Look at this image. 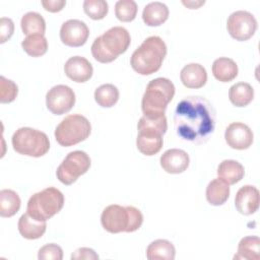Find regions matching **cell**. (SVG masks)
<instances>
[{
	"label": "cell",
	"mask_w": 260,
	"mask_h": 260,
	"mask_svg": "<svg viewBox=\"0 0 260 260\" xmlns=\"http://www.w3.org/2000/svg\"><path fill=\"white\" fill-rule=\"evenodd\" d=\"M215 122V109L203 96H186L176 107L175 129L183 140L196 144L206 142L214 131Z\"/></svg>",
	"instance_id": "obj_1"
},
{
	"label": "cell",
	"mask_w": 260,
	"mask_h": 260,
	"mask_svg": "<svg viewBox=\"0 0 260 260\" xmlns=\"http://www.w3.org/2000/svg\"><path fill=\"white\" fill-rule=\"evenodd\" d=\"M137 129L138 150L148 156L156 154L162 147V135L168 129L166 115H143L138 121Z\"/></svg>",
	"instance_id": "obj_2"
},
{
	"label": "cell",
	"mask_w": 260,
	"mask_h": 260,
	"mask_svg": "<svg viewBox=\"0 0 260 260\" xmlns=\"http://www.w3.org/2000/svg\"><path fill=\"white\" fill-rule=\"evenodd\" d=\"M167 55V45L157 36L148 37L133 52L130 64L135 72L141 75H150L156 72Z\"/></svg>",
	"instance_id": "obj_3"
},
{
	"label": "cell",
	"mask_w": 260,
	"mask_h": 260,
	"mask_svg": "<svg viewBox=\"0 0 260 260\" xmlns=\"http://www.w3.org/2000/svg\"><path fill=\"white\" fill-rule=\"evenodd\" d=\"M131 43L128 30L123 26H113L94 39L91 45L93 58L101 63H110L125 53Z\"/></svg>",
	"instance_id": "obj_4"
},
{
	"label": "cell",
	"mask_w": 260,
	"mask_h": 260,
	"mask_svg": "<svg viewBox=\"0 0 260 260\" xmlns=\"http://www.w3.org/2000/svg\"><path fill=\"white\" fill-rule=\"evenodd\" d=\"M103 228L112 234L137 231L143 222V214L134 206L112 204L107 206L101 215Z\"/></svg>",
	"instance_id": "obj_5"
},
{
	"label": "cell",
	"mask_w": 260,
	"mask_h": 260,
	"mask_svg": "<svg viewBox=\"0 0 260 260\" xmlns=\"http://www.w3.org/2000/svg\"><path fill=\"white\" fill-rule=\"evenodd\" d=\"M175 95L174 83L165 77H157L148 82L142 96L141 108L144 115L165 114L168 104Z\"/></svg>",
	"instance_id": "obj_6"
},
{
	"label": "cell",
	"mask_w": 260,
	"mask_h": 260,
	"mask_svg": "<svg viewBox=\"0 0 260 260\" xmlns=\"http://www.w3.org/2000/svg\"><path fill=\"white\" fill-rule=\"evenodd\" d=\"M63 205V193L55 187H48L30 196L27 202L26 212L39 221H46L57 214Z\"/></svg>",
	"instance_id": "obj_7"
},
{
	"label": "cell",
	"mask_w": 260,
	"mask_h": 260,
	"mask_svg": "<svg viewBox=\"0 0 260 260\" xmlns=\"http://www.w3.org/2000/svg\"><path fill=\"white\" fill-rule=\"evenodd\" d=\"M11 142L16 152L32 157L45 155L50 148L47 134L30 127L18 128L13 133Z\"/></svg>",
	"instance_id": "obj_8"
},
{
	"label": "cell",
	"mask_w": 260,
	"mask_h": 260,
	"mask_svg": "<svg viewBox=\"0 0 260 260\" xmlns=\"http://www.w3.org/2000/svg\"><path fill=\"white\" fill-rule=\"evenodd\" d=\"M91 132V125L87 118L79 114L68 115L55 129L57 142L64 147L75 145L85 140Z\"/></svg>",
	"instance_id": "obj_9"
},
{
	"label": "cell",
	"mask_w": 260,
	"mask_h": 260,
	"mask_svg": "<svg viewBox=\"0 0 260 260\" xmlns=\"http://www.w3.org/2000/svg\"><path fill=\"white\" fill-rule=\"evenodd\" d=\"M90 164V158L86 152L82 150L71 151L57 168V178L64 185H71L79 176L88 171Z\"/></svg>",
	"instance_id": "obj_10"
},
{
	"label": "cell",
	"mask_w": 260,
	"mask_h": 260,
	"mask_svg": "<svg viewBox=\"0 0 260 260\" xmlns=\"http://www.w3.org/2000/svg\"><path fill=\"white\" fill-rule=\"evenodd\" d=\"M230 35L237 41H247L253 37L257 29L255 16L246 10L233 12L226 21Z\"/></svg>",
	"instance_id": "obj_11"
},
{
	"label": "cell",
	"mask_w": 260,
	"mask_h": 260,
	"mask_svg": "<svg viewBox=\"0 0 260 260\" xmlns=\"http://www.w3.org/2000/svg\"><path fill=\"white\" fill-rule=\"evenodd\" d=\"M75 104L73 89L64 84L53 86L46 94L48 110L54 115H63L69 112Z\"/></svg>",
	"instance_id": "obj_12"
},
{
	"label": "cell",
	"mask_w": 260,
	"mask_h": 260,
	"mask_svg": "<svg viewBox=\"0 0 260 260\" xmlns=\"http://www.w3.org/2000/svg\"><path fill=\"white\" fill-rule=\"evenodd\" d=\"M89 36V28L79 19H68L60 28V39L69 47L83 46Z\"/></svg>",
	"instance_id": "obj_13"
},
{
	"label": "cell",
	"mask_w": 260,
	"mask_h": 260,
	"mask_svg": "<svg viewBox=\"0 0 260 260\" xmlns=\"http://www.w3.org/2000/svg\"><path fill=\"white\" fill-rule=\"evenodd\" d=\"M224 139L230 147L238 150H244L252 145L254 134L246 124L234 122L226 127Z\"/></svg>",
	"instance_id": "obj_14"
},
{
	"label": "cell",
	"mask_w": 260,
	"mask_h": 260,
	"mask_svg": "<svg viewBox=\"0 0 260 260\" xmlns=\"http://www.w3.org/2000/svg\"><path fill=\"white\" fill-rule=\"evenodd\" d=\"M237 210L244 215L255 213L259 207V191L252 185L241 187L235 197Z\"/></svg>",
	"instance_id": "obj_15"
},
{
	"label": "cell",
	"mask_w": 260,
	"mask_h": 260,
	"mask_svg": "<svg viewBox=\"0 0 260 260\" xmlns=\"http://www.w3.org/2000/svg\"><path fill=\"white\" fill-rule=\"evenodd\" d=\"M160 167L169 174H181L189 167L190 158L188 153L179 148L166 150L160 156Z\"/></svg>",
	"instance_id": "obj_16"
},
{
	"label": "cell",
	"mask_w": 260,
	"mask_h": 260,
	"mask_svg": "<svg viewBox=\"0 0 260 260\" xmlns=\"http://www.w3.org/2000/svg\"><path fill=\"white\" fill-rule=\"evenodd\" d=\"M64 71L67 77L75 82H85L92 76L93 68L90 62L81 56H73L69 58L65 65Z\"/></svg>",
	"instance_id": "obj_17"
},
{
	"label": "cell",
	"mask_w": 260,
	"mask_h": 260,
	"mask_svg": "<svg viewBox=\"0 0 260 260\" xmlns=\"http://www.w3.org/2000/svg\"><path fill=\"white\" fill-rule=\"evenodd\" d=\"M180 78L186 87L200 88L207 81V72L202 65L198 63H190L182 68Z\"/></svg>",
	"instance_id": "obj_18"
},
{
	"label": "cell",
	"mask_w": 260,
	"mask_h": 260,
	"mask_svg": "<svg viewBox=\"0 0 260 260\" xmlns=\"http://www.w3.org/2000/svg\"><path fill=\"white\" fill-rule=\"evenodd\" d=\"M19 234L27 240L40 239L46 232V221H39L32 218L27 212L22 214L18 219Z\"/></svg>",
	"instance_id": "obj_19"
},
{
	"label": "cell",
	"mask_w": 260,
	"mask_h": 260,
	"mask_svg": "<svg viewBox=\"0 0 260 260\" xmlns=\"http://www.w3.org/2000/svg\"><path fill=\"white\" fill-rule=\"evenodd\" d=\"M169 17V8L159 1L150 2L143 8L142 19L148 26H157L162 24Z\"/></svg>",
	"instance_id": "obj_20"
},
{
	"label": "cell",
	"mask_w": 260,
	"mask_h": 260,
	"mask_svg": "<svg viewBox=\"0 0 260 260\" xmlns=\"http://www.w3.org/2000/svg\"><path fill=\"white\" fill-rule=\"evenodd\" d=\"M245 175L244 167L237 160L224 159L217 167V176L229 185L240 182Z\"/></svg>",
	"instance_id": "obj_21"
},
{
	"label": "cell",
	"mask_w": 260,
	"mask_h": 260,
	"mask_svg": "<svg viewBox=\"0 0 260 260\" xmlns=\"http://www.w3.org/2000/svg\"><path fill=\"white\" fill-rule=\"evenodd\" d=\"M237 63L228 57H220L212 64V74L220 82H230L238 75Z\"/></svg>",
	"instance_id": "obj_22"
},
{
	"label": "cell",
	"mask_w": 260,
	"mask_h": 260,
	"mask_svg": "<svg viewBox=\"0 0 260 260\" xmlns=\"http://www.w3.org/2000/svg\"><path fill=\"white\" fill-rule=\"evenodd\" d=\"M176 249L174 245L164 239L151 242L146 249V258L148 260H174Z\"/></svg>",
	"instance_id": "obj_23"
},
{
	"label": "cell",
	"mask_w": 260,
	"mask_h": 260,
	"mask_svg": "<svg viewBox=\"0 0 260 260\" xmlns=\"http://www.w3.org/2000/svg\"><path fill=\"white\" fill-rule=\"evenodd\" d=\"M230 196V186L224 181L216 178L206 187V199L214 206L222 205Z\"/></svg>",
	"instance_id": "obj_24"
},
{
	"label": "cell",
	"mask_w": 260,
	"mask_h": 260,
	"mask_svg": "<svg viewBox=\"0 0 260 260\" xmlns=\"http://www.w3.org/2000/svg\"><path fill=\"white\" fill-rule=\"evenodd\" d=\"M260 239L257 236H247L241 239L238 245V252L234 259L259 260Z\"/></svg>",
	"instance_id": "obj_25"
},
{
	"label": "cell",
	"mask_w": 260,
	"mask_h": 260,
	"mask_svg": "<svg viewBox=\"0 0 260 260\" xmlns=\"http://www.w3.org/2000/svg\"><path fill=\"white\" fill-rule=\"evenodd\" d=\"M229 99L236 107H246L254 99V89L247 82H238L230 87Z\"/></svg>",
	"instance_id": "obj_26"
},
{
	"label": "cell",
	"mask_w": 260,
	"mask_h": 260,
	"mask_svg": "<svg viewBox=\"0 0 260 260\" xmlns=\"http://www.w3.org/2000/svg\"><path fill=\"white\" fill-rule=\"evenodd\" d=\"M20 26L26 37L31 35H44L46 30V21L40 13L29 11L21 17Z\"/></svg>",
	"instance_id": "obj_27"
},
{
	"label": "cell",
	"mask_w": 260,
	"mask_h": 260,
	"mask_svg": "<svg viewBox=\"0 0 260 260\" xmlns=\"http://www.w3.org/2000/svg\"><path fill=\"white\" fill-rule=\"evenodd\" d=\"M20 198L18 194L11 189L0 191V215L2 217L13 216L20 208Z\"/></svg>",
	"instance_id": "obj_28"
},
{
	"label": "cell",
	"mask_w": 260,
	"mask_h": 260,
	"mask_svg": "<svg viewBox=\"0 0 260 260\" xmlns=\"http://www.w3.org/2000/svg\"><path fill=\"white\" fill-rule=\"evenodd\" d=\"M94 100L99 106L111 108L119 100V90L114 84H102L94 90Z\"/></svg>",
	"instance_id": "obj_29"
},
{
	"label": "cell",
	"mask_w": 260,
	"mask_h": 260,
	"mask_svg": "<svg viewBox=\"0 0 260 260\" xmlns=\"http://www.w3.org/2000/svg\"><path fill=\"white\" fill-rule=\"evenodd\" d=\"M21 47L29 56L41 57L48 50V41L44 35H31L21 42Z\"/></svg>",
	"instance_id": "obj_30"
},
{
	"label": "cell",
	"mask_w": 260,
	"mask_h": 260,
	"mask_svg": "<svg viewBox=\"0 0 260 260\" xmlns=\"http://www.w3.org/2000/svg\"><path fill=\"white\" fill-rule=\"evenodd\" d=\"M117 18L124 22L132 21L137 14V4L133 0H119L115 4Z\"/></svg>",
	"instance_id": "obj_31"
},
{
	"label": "cell",
	"mask_w": 260,
	"mask_h": 260,
	"mask_svg": "<svg viewBox=\"0 0 260 260\" xmlns=\"http://www.w3.org/2000/svg\"><path fill=\"white\" fill-rule=\"evenodd\" d=\"M83 10L91 19L99 20L107 15L109 6L105 0H85L83 2Z\"/></svg>",
	"instance_id": "obj_32"
},
{
	"label": "cell",
	"mask_w": 260,
	"mask_h": 260,
	"mask_svg": "<svg viewBox=\"0 0 260 260\" xmlns=\"http://www.w3.org/2000/svg\"><path fill=\"white\" fill-rule=\"evenodd\" d=\"M18 93V87L12 80L0 76V102L7 104L13 102Z\"/></svg>",
	"instance_id": "obj_33"
},
{
	"label": "cell",
	"mask_w": 260,
	"mask_h": 260,
	"mask_svg": "<svg viewBox=\"0 0 260 260\" xmlns=\"http://www.w3.org/2000/svg\"><path fill=\"white\" fill-rule=\"evenodd\" d=\"M39 260H62L63 251L62 248L54 243L43 246L38 253Z\"/></svg>",
	"instance_id": "obj_34"
},
{
	"label": "cell",
	"mask_w": 260,
	"mask_h": 260,
	"mask_svg": "<svg viewBox=\"0 0 260 260\" xmlns=\"http://www.w3.org/2000/svg\"><path fill=\"white\" fill-rule=\"evenodd\" d=\"M14 31V23L10 18L2 17L0 20V43H5Z\"/></svg>",
	"instance_id": "obj_35"
},
{
	"label": "cell",
	"mask_w": 260,
	"mask_h": 260,
	"mask_svg": "<svg viewBox=\"0 0 260 260\" xmlns=\"http://www.w3.org/2000/svg\"><path fill=\"white\" fill-rule=\"evenodd\" d=\"M71 259L72 260H98L99 255L94 252L93 249L82 247L77 249L71 255Z\"/></svg>",
	"instance_id": "obj_36"
},
{
	"label": "cell",
	"mask_w": 260,
	"mask_h": 260,
	"mask_svg": "<svg viewBox=\"0 0 260 260\" xmlns=\"http://www.w3.org/2000/svg\"><path fill=\"white\" fill-rule=\"evenodd\" d=\"M65 0H43L42 5L43 7L50 12H58L63 9L65 6Z\"/></svg>",
	"instance_id": "obj_37"
},
{
	"label": "cell",
	"mask_w": 260,
	"mask_h": 260,
	"mask_svg": "<svg viewBox=\"0 0 260 260\" xmlns=\"http://www.w3.org/2000/svg\"><path fill=\"white\" fill-rule=\"evenodd\" d=\"M182 3L185 5V6H187L188 8H190V9H197V8H199L201 5H203L204 3H205V1L203 0V1H185V0H183L182 1Z\"/></svg>",
	"instance_id": "obj_38"
}]
</instances>
